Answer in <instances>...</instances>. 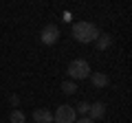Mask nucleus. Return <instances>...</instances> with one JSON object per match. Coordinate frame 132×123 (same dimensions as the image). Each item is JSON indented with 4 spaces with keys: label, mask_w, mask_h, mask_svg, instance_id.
<instances>
[{
    "label": "nucleus",
    "mask_w": 132,
    "mask_h": 123,
    "mask_svg": "<svg viewBox=\"0 0 132 123\" xmlns=\"http://www.w3.org/2000/svg\"><path fill=\"white\" fill-rule=\"evenodd\" d=\"M73 38L77 40L79 44H90V42H95V40L99 38V31L97 27H95L93 22H86V20H79V22H75L73 24Z\"/></svg>",
    "instance_id": "f257e3e1"
},
{
    "label": "nucleus",
    "mask_w": 132,
    "mask_h": 123,
    "mask_svg": "<svg viewBox=\"0 0 132 123\" xmlns=\"http://www.w3.org/2000/svg\"><path fill=\"white\" fill-rule=\"evenodd\" d=\"M68 75L73 77V79H86V77H90V66L86 59H73L71 64H68Z\"/></svg>",
    "instance_id": "f03ea898"
},
{
    "label": "nucleus",
    "mask_w": 132,
    "mask_h": 123,
    "mask_svg": "<svg viewBox=\"0 0 132 123\" xmlns=\"http://www.w3.org/2000/svg\"><path fill=\"white\" fill-rule=\"evenodd\" d=\"M77 121V112L71 106H60L53 112V123H75Z\"/></svg>",
    "instance_id": "7ed1b4c3"
},
{
    "label": "nucleus",
    "mask_w": 132,
    "mask_h": 123,
    "mask_svg": "<svg viewBox=\"0 0 132 123\" xmlns=\"http://www.w3.org/2000/svg\"><path fill=\"white\" fill-rule=\"evenodd\" d=\"M57 40H60V29H57V24H46L40 31V42L46 44V46H53Z\"/></svg>",
    "instance_id": "20e7f679"
},
{
    "label": "nucleus",
    "mask_w": 132,
    "mask_h": 123,
    "mask_svg": "<svg viewBox=\"0 0 132 123\" xmlns=\"http://www.w3.org/2000/svg\"><path fill=\"white\" fill-rule=\"evenodd\" d=\"M106 117V103H101V101H95V103H90V110H88V119H93V121H99V119Z\"/></svg>",
    "instance_id": "39448f33"
},
{
    "label": "nucleus",
    "mask_w": 132,
    "mask_h": 123,
    "mask_svg": "<svg viewBox=\"0 0 132 123\" xmlns=\"http://www.w3.org/2000/svg\"><path fill=\"white\" fill-rule=\"evenodd\" d=\"M33 121L35 123H53V112L48 108H38V110H33Z\"/></svg>",
    "instance_id": "423d86ee"
},
{
    "label": "nucleus",
    "mask_w": 132,
    "mask_h": 123,
    "mask_svg": "<svg viewBox=\"0 0 132 123\" xmlns=\"http://www.w3.org/2000/svg\"><path fill=\"white\" fill-rule=\"evenodd\" d=\"M95 46H97L99 53H101V51H108V48L112 46V35H108V33H99V38L95 40Z\"/></svg>",
    "instance_id": "0eeeda50"
},
{
    "label": "nucleus",
    "mask_w": 132,
    "mask_h": 123,
    "mask_svg": "<svg viewBox=\"0 0 132 123\" xmlns=\"http://www.w3.org/2000/svg\"><path fill=\"white\" fill-rule=\"evenodd\" d=\"M108 75L106 73H90V84H93V88H106L108 86Z\"/></svg>",
    "instance_id": "6e6552de"
},
{
    "label": "nucleus",
    "mask_w": 132,
    "mask_h": 123,
    "mask_svg": "<svg viewBox=\"0 0 132 123\" xmlns=\"http://www.w3.org/2000/svg\"><path fill=\"white\" fill-rule=\"evenodd\" d=\"M9 121H11V123H24V121H27V117H24L22 110H11Z\"/></svg>",
    "instance_id": "1a4fd4ad"
},
{
    "label": "nucleus",
    "mask_w": 132,
    "mask_h": 123,
    "mask_svg": "<svg viewBox=\"0 0 132 123\" xmlns=\"http://www.w3.org/2000/svg\"><path fill=\"white\" fill-rule=\"evenodd\" d=\"M62 90H64V95H75L77 86L73 84V81H64V84H62Z\"/></svg>",
    "instance_id": "9d476101"
},
{
    "label": "nucleus",
    "mask_w": 132,
    "mask_h": 123,
    "mask_svg": "<svg viewBox=\"0 0 132 123\" xmlns=\"http://www.w3.org/2000/svg\"><path fill=\"white\" fill-rule=\"evenodd\" d=\"M88 110H90V103H88V101H81V103H77L75 112H79L81 117H86V114H88Z\"/></svg>",
    "instance_id": "9b49d317"
},
{
    "label": "nucleus",
    "mask_w": 132,
    "mask_h": 123,
    "mask_svg": "<svg viewBox=\"0 0 132 123\" xmlns=\"http://www.w3.org/2000/svg\"><path fill=\"white\" fill-rule=\"evenodd\" d=\"M9 101H11V106H18V103H20V97H18V95H11Z\"/></svg>",
    "instance_id": "f8f14e48"
},
{
    "label": "nucleus",
    "mask_w": 132,
    "mask_h": 123,
    "mask_svg": "<svg viewBox=\"0 0 132 123\" xmlns=\"http://www.w3.org/2000/svg\"><path fill=\"white\" fill-rule=\"evenodd\" d=\"M75 123H95V121H93V119H88V117H81V119H77Z\"/></svg>",
    "instance_id": "ddd939ff"
}]
</instances>
